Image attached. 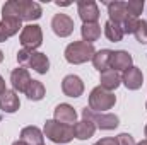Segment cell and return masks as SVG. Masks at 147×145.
I'll return each instance as SVG.
<instances>
[{
  "mask_svg": "<svg viewBox=\"0 0 147 145\" xmlns=\"http://www.w3.org/2000/svg\"><path fill=\"white\" fill-rule=\"evenodd\" d=\"M2 60H3V53L0 51V63H2Z\"/></svg>",
  "mask_w": 147,
  "mask_h": 145,
  "instance_id": "d590c367",
  "label": "cell"
},
{
  "mask_svg": "<svg viewBox=\"0 0 147 145\" xmlns=\"http://www.w3.org/2000/svg\"><path fill=\"white\" fill-rule=\"evenodd\" d=\"M77 12H79V17L82 19L84 24H87V22H98V19H99L98 3L92 2V0H80L77 3Z\"/></svg>",
  "mask_w": 147,
  "mask_h": 145,
  "instance_id": "ba28073f",
  "label": "cell"
},
{
  "mask_svg": "<svg viewBox=\"0 0 147 145\" xmlns=\"http://www.w3.org/2000/svg\"><path fill=\"white\" fill-rule=\"evenodd\" d=\"M106 5H108L110 21L121 26L123 21L128 17V14H127V3L125 2H111V3H106Z\"/></svg>",
  "mask_w": 147,
  "mask_h": 145,
  "instance_id": "2e32d148",
  "label": "cell"
},
{
  "mask_svg": "<svg viewBox=\"0 0 147 145\" xmlns=\"http://www.w3.org/2000/svg\"><path fill=\"white\" fill-rule=\"evenodd\" d=\"M94 145H118V142H116V138L106 137V138H101L99 142H96Z\"/></svg>",
  "mask_w": 147,
  "mask_h": 145,
  "instance_id": "f546056e",
  "label": "cell"
},
{
  "mask_svg": "<svg viewBox=\"0 0 147 145\" xmlns=\"http://www.w3.org/2000/svg\"><path fill=\"white\" fill-rule=\"evenodd\" d=\"M134 36L137 38V41L140 44H147V21H139Z\"/></svg>",
  "mask_w": 147,
  "mask_h": 145,
  "instance_id": "484cf974",
  "label": "cell"
},
{
  "mask_svg": "<svg viewBox=\"0 0 147 145\" xmlns=\"http://www.w3.org/2000/svg\"><path fill=\"white\" fill-rule=\"evenodd\" d=\"M22 19H21V12H19V5L17 0H9L3 7H2V26L7 33V36H14L19 33Z\"/></svg>",
  "mask_w": 147,
  "mask_h": 145,
  "instance_id": "6da1fadb",
  "label": "cell"
},
{
  "mask_svg": "<svg viewBox=\"0 0 147 145\" xmlns=\"http://www.w3.org/2000/svg\"><path fill=\"white\" fill-rule=\"evenodd\" d=\"M132 63H134L132 55H130L128 51L120 50V51H113L110 68H111V70H115V72H118V70H123V72H125L127 68H130V67H132Z\"/></svg>",
  "mask_w": 147,
  "mask_h": 145,
  "instance_id": "5bb4252c",
  "label": "cell"
},
{
  "mask_svg": "<svg viewBox=\"0 0 147 145\" xmlns=\"http://www.w3.org/2000/svg\"><path fill=\"white\" fill-rule=\"evenodd\" d=\"M21 140L28 145H41L45 140V135L38 126H26L21 130Z\"/></svg>",
  "mask_w": 147,
  "mask_h": 145,
  "instance_id": "e0dca14e",
  "label": "cell"
},
{
  "mask_svg": "<svg viewBox=\"0 0 147 145\" xmlns=\"http://www.w3.org/2000/svg\"><path fill=\"white\" fill-rule=\"evenodd\" d=\"M17 5H19V12H21L22 21H38L43 14L41 5L33 0H17Z\"/></svg>",
  "mask_w": 147,
  "mask_h": 145,
  "instance_id": "30bf717a",
  "label": "cell"
},
{
  "mask_svg": "<svg viewBox=\"0 0 147 145\" xmlns=\"http://www.w3.org/2000/svg\"><path fill=\"white\" fill-rule=\"evenodd\" d=\"M21 108V101H19V96L16 91H5L2 96H0V109L3 113H16L17 109Z\"/></svg>",
  "mask_w": 147,
  "mask_h": 145,
  "instance_id": "9a60e30c",
  "label": "cell"
},
{
  "mask_svg": "<svg viewBox=\"0 0 147 145\" xmlns=\"http://www.w3.org/2000/svg\"><path fill=\"white\" fill-rule=\"evenodd\" d=\"M80 34H82V41L92 44L94 41H98L101 38V26L98 22H87V24H82L80 28Z\"/></svg>",
  "mask_w": 147,
  "mask_h": 145,
  "instance_id": "44dd1931",
  "label": "cell"
},
{
  "mask_svg": "<svg viewBox=\"0 0 147 145\" xmlns=\"http://www.w3.org/2000/svg\"><path fill=\"white\" fill-rule=\"evenodd\" d=\"M121 82L125 84V87L127 89H130V91H137V89H140L142 87V82H144V73L142 70L139 68V67H130V68H127L123 75H121Z\"/></svg>",
  "mask_w": 147,
  "mask_h": 145,
  "instance_id": "7c38bea8",
  "label": "cell"
},
{
  "mask_svg": "<svg viewBox=\"0 0 147 145\" xmlns=\"http://www.w3.org/2000/svg\"><path fill=\"white\" fill-rule=\"evenodd\" d=\"M111 56H113V51H111V50H99V51H96L94 56H92V65H94V68L99 73L105 72V70H108L110 65H111Z\"/></svg>",
  "mask_w": 147,
  "mask_h": 145,
  "instance_id": "ac0fdd59",
  "label": "cell"
},
{
  "mask_svg": "<svg viewBox=\"0 0 147 145\" xmlns=\"http://www.w3.org/2000/svg\"><path fill=\"white\" fill-rule=\"evenodd\" d=\"M105 36L108 38L110 41L113 43H118V41H121L123 39V29H121V26L120 24H115V22H111L110 19L105 22Z\"/></svg>",
  "mask_w": 147,
  "mask_h": 145,
  "instance_id": "cb8c5ba5",
  "label": "cell"
},
{
  "mask_svg": "<svg viewBox=\"0 0 147 145\" xmlns=\"http://www.w3.org/2000/svg\"><path fill=\"white\" fill-rule=\"evenodd\" d=\"M125 3H127V14L130 17L139 19V15L142 14V9H144V2L142 0H130V2H125Z\"/></svg>",
  "mask_w": 147,
  "mask_h": 145,
  "instance_id": "d4e9b609",
  "label": "cell"
},
{
  "mask_svg": "<svg viewBox=\"0 0 147 145\" xmlns=\"http://www.w3.org/2000/svg\"><path fill=\"white\" fill-rule=\"evenodd\" d=\"M24 94H26L28 99H31V101H41V99L45 97V94H46V89H45L43 82H39V80H31V84H29V87L26 89Z\"/></svg>",
  "mask_w": 147,
  "mask_h": 145,
  "instance_id": "603a6c76",
  "label": "cell"
},
{
  "mask_svg": "<svg viewBox=\"0 0 147 145\" xmlns=\"http://www.w3.org/2000/svg\"><path fill=\"white\" fill-rule=\"evenodd\" d=\"M43 135L46 138H50L53 144H69L74 137H75L74 135V126L58 123L55 119H46Z\"/></svg>",
  "mask_w": 147,
  "mask_h": 145,
  "instance_id": "3957f363",
  "label": "cell"
},
{
  "mask_svg": "<svg viewBox=\"0 0 147 145\" xmlns=\"http://www.w3.org/2000/svg\"><path fill=\"white\" fill-rule=\"evenodd\" d=\"M10 84L16 92H26V89L31 84V75L28 72V68H24V67L14 68L10 73Z\"/></svg>",
  "mask_w": 147,
  "mask_h": 145,
  "instance_id": "8fae6325",
  "label": "cell"
},
{
  "mask_svg": "<svg viewBox=\"0 0 147 145\" xmlns=\"http://www.w3.org/2000/svg\"><path fill=\"white\" fill-rule=\"evenodd\" d=\"M7 33H5V29H3V26H2V22H0V43H3V41H7Z\"/></svg>",
  "mask_w": 147,
  "mask_h": 145,
  "instance_id": "4dcf8cb0",
  "label": "cell"
},
{
  "mask_svg": "<svg viewBox=\"0 0 147 145\" xmlns=\"http://www.w3.org/2000/svg\"><path fill=\"white\" fill-rule=\"evenodd\" d=\"M94 132H96V126H94V123L89 121V119H82V121H79V123L74 125V135H75V138H79V140H87V138H91V137L94 135Z\"/></svg>",
  "mask_w": 147,
  "mask_h": 145,
  "instance_id": "ffe728a7",
  "label": "cell"
},
{
  "mask_svg": "<svg viewBox=\"0 0 147 145\" xmlns=\"http://www.w3.org/2000/svg\"><path fill=\"white\" fill-rule=\"evenodd\" d=\"M31 55H33V51H29V50H21L19 53H17V62L21 63V65H24V63H29V60H31Z\"/></svg>",
  "mask_w": 147,
  "mask_h": 145,
  "instance_id": "f1b7e54d",
  "label": "cell"
},
{
  "mask_svg": "<svg viewBox=\"0 0 147 145\" xmlns=\"http://www.w3.org/2000/svg\"><path fill=\"white\" fill-rule=\"evenodd\" d=\"M144 133H146V137H147V125H146V128H144Z\"/></svg>",
  "mask_w": 147,
  "mask_h": 145,
  "instance_id": "8d00e7d4",
  "label": "cell"
},
{
  "mask_svg": "<svg viewBox=\"0 0 147 145\" xmlns=\"http://www.w3.org/2000/svg\"><path fill=\"white\" fill-rule=\"evenodd\" d=\"M116 142H118V145H135V140L130 133H120L116 137Z\"/></svg>",
  "mask_w": 147,
  "mask_h": 145,
  "instance_id": "83f0119b",
  "label": "cell"
},
{
  "mask_svg": "<svg viewBox=\"0 0 147 145\" xmlns=\"http://www.w3.org/2000/svg\"><path fill=\"white\" fill-rule=\"evenodd\" d=\"M99 82H101V87L103 89H106V91H115V89H118L120 87V84H121V77L118 75V72H115V70H105V72H101V79H99Z\"/></svg>",
  "mask_w": 147,
  "mask_h": 145,
  "instance_id": "d6986e66",
  "label": "cell"
},
{
  "mask_svg": "<svg viewBox=\"0 0 147 145\" xmlns=\"http://www.w3.org/2000/svg\"><path fill=\"white\" fill-rule=\"evenodd\" d=\"M94 53H96V50L92 44H89L86 41H74L65 48V60L74 65H80V63L92 60Z\"/></svg>",
  "mask_w": 147,
  "mask_h": 145,
  "instance_id": "7a4b0ae2",
  "label": "cell"
},
{
  "mask_svg": "<svg viewBox=\"0 0 147 145\" xmlns=\"http://www.w3.org/2000/svg\"><path fill=\"white\" fill-rule=\"evenodd\" d=\"M5 91H7V87H5V82H3V79H2V75H0V96H2Z\"/></svg>",
  "mask_w": 147,
  "mask_h": 145,
  "instance_id": "1f68e13d",
  "label": "cell"
},
{
  "mask_svg": "<svg viewBox=\"0 0 147 145\" xmlns=\"http://www.w3.org/2000/svg\"><path fill=\"white\" fill-rule=\"evenodd\" d=\"M28 65L38 73H46L50 70V60H48V56H46L45 53H41V51H33L31 60H29Z\"/></svg>",
  "mask_w": 147,
  "mask_h": 145,
  "instance_id": "7402d4cb",
  "label": "cell"
},
{
  "mask_svg": "<svg viewBox=\"0 0 147 145\" xmlns=\"http://www.w3.org/2000/svg\"><path fill=\"white\" fill-rule=\"evenodd\" d=\"M55 121L63 123V125H70L74 126V123H77V111L70 106V104H58L55 108Z\"/></svg>",
  "mask_w": 147,
  "mask_h": 145,
  "instance_id": "4fadbf2b",
  "label": "cell"
},
{
  "mask_svg": "<svg viewBox=\"0 0 147 145\" xmlns=\"http://www.w3.org/2000/svg\"><path fill=\"white\" fill-rule=\"evenodd\" d=\"M12 145H28V144H26V142H22V140L19 138V140H16V142H14Z\"/></svg>",
  "mask_w": 147,
  "mask_h": 145,
  "instance_id": "d6a6232c",
  "label": "cell"
},
{
  "mask_svg": "<svg viewBox=\"0 0 147 145\" xmlns=\"http://www.w3.org/2000/svg\"><path fill=\"white\" fill-rule=\"evenodd\" d=\"M137 145H147V140H142L140 144H137Z\"/></svg>",
  "mask_w": 147,
  "mask_h": 145,
  "instance_id": "e575fe53",
  "label": "cell"
},
{
  "mask_svg": "<svg viewBox=\"0 0 147 145\" xmlns=\"http://www.w3.org/2000/svg\"><path fill=\"white\" fill-rule=\"evenodd\" d=\"M62 91L69 97H80L84 94V82L77 75H67L62 80Z\"/></svg>",
  "mask_w": 147,
  "mask_h": 145,
  "instance_id": "9c48e42d",
  "label": "cell"
},
{
  "mask_svg": "<svg viewBox=\"0 0 147 145\" xmlns=\"http://www.w3.org/2000/svg\"><path fill=\"white\" fill-rule=\"evenodd\" d=\"M57 5H58V7H60V5H62V7H67V5H70V3H69V2H57Z\"/></svg>",
  "mask_w": 147,
  "mask_h": 145,
  "instance_id": "836d02e7",
  "label": "cell"
},
{
  "mask_svg": "<svg viewBox=\"0 0 147 145\" xmlns=\"http://www.w3.org/2000/svg\"><path fill=\"white\" fill-rule=\"evenodd\" d=\"M115 104H116V96L110 91L103 89L101 85L94 87L89 94V108L96 113H106Z\"/></svg>",
  "mask_w": 147,
  "mask_h": 145,
  "instance_id": "277c9868",
  "label": "cell"
},
{
  "mask_svg": "<svg viewBox=\"0 0 147 145\" xmlns=\"http://www.w3.org/2000/svg\"><path fill=\"white\" fill-rule=\"evenodd\" d=\"M140 19H135V17H127L121 24V29H123V34H134L135 29H137V24H139Z\"/></svg>",
  "mask_w": 147,
  "mask_h": 145,
  "instance_id": "4316f807",
  "label": "cell"
},
{
  "mask_svg": "<svg viewBox=\"0 0 147 145\" xmlns=\"http://www.w3.org/2000/svg\"><path fill=\"white\" fill-rule=\"evenodd\" d=\"M41 145H45V144H41Z\"/></svg>",
  "mask_w": 147,
  "mask_h": 145,
  "instance_id": "f35d334b",
  "label": "cell"
},
{
  "mask_svg": "<svg viewBox=\"0 0 147 145\" xmlns=\"http://www.w3.org/2000/svg\"><path fill=\"white\" fill-rule=\"evenodd\" d=\"M51 29L57 36L67 38L74 33V21L67 14H55L51 19Z\"/></svg>",
  "mask_w": 147,
  "mask_h": 145,
  "instance_id": "52a82bcc",
  "label": "cell"
},
{
  "mask_svg": "<svg viewBox=\"0 0 147 145\" xmlns=\"http://www.w3.org/2000/svg\"><path fill=\"white\" fill-rule=\"evenodd\" d=\"M43 43V31L38 24H28L24 26L22 33H21V44L24 50L34 51L36 48L41 46Z\"/></svg>",
  "mask_w": 147,
  "mask_h": 145,
  "instance_id": "8992f818",
  "label": "cell"
},
{
  "mask_svg": "<svg viewBox=\"0 0 147 145\" xmlns=\"http://www.w3.org/2000/svg\"><path fill=\"white\" fill-rule=\"evenodd\" d=\"M82 118L92 121L94 126L99 128V130H115L120 125V119H118L116 114H113V113H96L91 108L82 109Z\"/></svg>",
  "mask_w": 147,
  "mask_h": 145,
  "instance_id": "5b68a950",
  "label": "cell"
},
{
  "mask_svg": "<svg viewBox=\"0 0 147 145\" xmlns=\"http://www.w3.org/2000/svg\"><path fill=\"white\" fill-rule=\"evenodd\" d=\"M146 109H147V103H146Z\"/></svg>",
  "mask_w": 147,
  "mask_h": 145,
  "instance_id": "74e56055",
  "label": "cell"
}]
</instances>
